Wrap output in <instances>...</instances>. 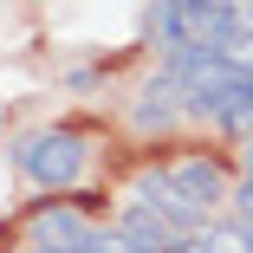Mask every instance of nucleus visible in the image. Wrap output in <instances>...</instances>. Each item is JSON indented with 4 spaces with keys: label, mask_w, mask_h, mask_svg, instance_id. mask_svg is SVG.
<instances>
[{
    "label": "nucleus",
    "mask_w": 253,
    "mask_h": 253,
    "mask_svg": "<svg viewBox=\"0 0 253 253\" xmlns=\"http://www.w3.org/2000/svg\"><path fill=\"white\" fill-rule=\"evenodd\" d=\"M169 7H175V45H221L227 52V39L240 33V7L234 0H169Z\"/></svg>",
    "instance_id": "obj_2"
},
{
    "label": "nucleus",
    "mask_w": 253,
    "mask_h": 253,
    "mask_svg": "<svg viewBox=\"0 0 253 253\" xmlns=\"http://www.w3.org/2000/svg\"><path fill=\"white\" fill-rule=\"evenodd\" d=\"M39 253H59V247H39Z\"/></svg>",
    "instance_id": "obj_8"
},
{
    "label": "nucleus",
    "mask_w": 253,
    "mask_h": 253,
    "mask_svg": "<svg viewBox=\"0 0 253 253\" xmlns=\"http://www.w3.org/2000/svg\"><path fill=\"white\" fill-rule=\"evenodd\" d=\"M136 201H143V208H156L163 221H175L182 234H201V227H208V208H195V201L175 188L169 169H143V175H136Z\"/></svg>",
    "instance_id": "obj_3"
},
{
    "label": "nucleus",
    "mask_w": 253,
    "mask_h": 253,
    "mask_svg": "<svg viewBox=\"0 0 253 253\" xmlns=\"http://www.w3.org/2000/svg\"><path fill=\"white\" fill-rule=\"evenodd\" d=\"M201 247H208V253H253V221H214V227H201Z\"/></svg>",
    "instance_id": "obj_6"
},
{
    "label": "nucleus",
    "mask_w": 253,
    "mask_h": 253,
    "mask_svg": "<svg viewBox=\"0 0 253 253\" xmlns=\"http://www.w3.org/2000/svg\"><path fill=\"white\" fill-rule=\"evenodd\" d=\"M169 175H175V188L195 201V208H214V201H227V195H234V188H227V169H221L214 156H182Z\"/></svg>",
    "instance_id": "obj_5"
},
{
    "label": "nucleus",
    "mask_w": 253,
    "mask_h": 253,
    "mask_svg": "<svg viewBox=\"0 0 253 253\" xmlns=\"http://www.w3.org/2000/svg\"><path fill=\"white\" fill-rule=\"evenodd\" d=\"M97 78H104V72H97V65H78V72H72L65 84H72V91H97Z\"/></svg>",
    "instance_id": "obj_7"
},
{
    "label": "nucleus",
    "mask_w": 253,
    "mask_h": 253,
    "mask_svg": "<svg viewBox=\"0 0 253 253\" xmlns=\"http://www.w3.org/2000/svg\"><path fill=\"white\" fill-rule=\"evenodd\" d=\"M26 234L39 247H78V240H91V221H84V208H72V201H45V208L26 214Z\"/></svg>",
    "instance_id": "obj_4"
},
{
    "label": "nucleus",
    "mask_w": 253,
    "mask_h": 253,
    "mask_svg": "<svg viewBox=\"0 0 253 253\" xmlns=\"http://www.w3.org/2000/svg\"><path fill=\"white\" fill-rule=\"evenodd\" d=\"M13 163H20V175L33 182V188H72L78 175H84V163H91V149H84V136L78 130H65V124H52V130H33L20 149H13Z\"/></svg>",
    "instance_id": "obj_1"
}]
</instances>
